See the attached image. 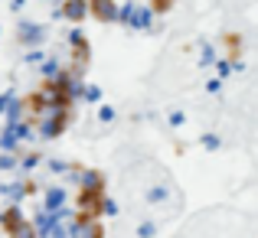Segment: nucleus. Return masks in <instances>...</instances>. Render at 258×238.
I'll list each match as a JSON object with an SVG mask.
<instances>
[{
    "instance_id": "f257e3e1",
    "label": "nucleus",
    "mask_w": 258,
    "mask_h": 238,
    "mask_svg": "<svg viewBox=\"0 0 258 238\" xmlns=\"http://www.w3.org/2000/svg\"><path fill=\"white\" fill-rule=\"evenodd\" d=\"M79 206H82V219L85 215H98L101 212V186H85L79 196Z\"/></svg>"
},
{
    "instance_id": "f03ea898",
    "label": "nucleus",
    "mask_w": 258,
    "mask_h": 238,
    "mask_svg": "<svg viewBox=\"0 0 258 238\" xmlns=\"http://www.w3.org/2000/svg\"><path fill=\"white\" fill-rule=\"evenodd\" d=\"M4 225L13 232V238H30V228H26V222L20 219L17 212H7V215H4Z\"/></svg>"
},
{
    "instance_id": "7ed1b4c3",
    "label": "nucleus",
    "mask_w": 258,
    "mask_h": 238,
    "mask_svg": "<svg viewBox=\"0 0 258 238\" xmlns=\"http://www.w3.org/2000/svg\"><path fill=\"white\" fill-rule=\"evenodd\" d=\"M92 13H95L98 20H111V17H114L111 0H92Z\"/></svg>"
},
{
    "instance_id": "20e7f679",
    "label": "nucleus",
    "mask_w": 258,
    "mask_h": 238,
    "mask_svg": "<svg viewBox=\"0 0 258 238\" xmlns=\"http://www.w3.org/2000/svg\"><path fill=\"white\" fill-rule=\"evenodd\" d=\"M226 49H232V59L239 56V36H226Z\"/></svg>"
},
{
    "instance_id": "39448f33",
    "label": "nucleus",
    "mask_w": 258,
    "mask_h": 238,
    "mask_svg": "<svg viewBox=\"0 0 258 238\" xmlns=\"http://www.w3.org/2000/svg\"><path fill=\"white\" fill-rule=\"evenodd\" d=\"M151 4H154V10H160V13H164V10H167V7H170V4H173V0H151Z\"/></svg>"
}]
</instances>
